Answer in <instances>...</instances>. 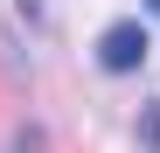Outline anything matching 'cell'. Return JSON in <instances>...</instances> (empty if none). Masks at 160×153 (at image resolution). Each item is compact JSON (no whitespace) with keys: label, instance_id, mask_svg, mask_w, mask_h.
Returning a JSON list of instances; mask_svg holds the SVG:
<instances>
[{"label":"cell","instance_id":"obj_2","mask_svg":"<svg viewBox=\"0 0 160 153\" xmlns=\"http://www.w3.org/2000/svg\"><path fill=\"white\" fill-rule=\"evenodd\" d=\"M139 139H146V146H160V111H146V118H139Z\"/></svg>","mask_w":160,"mask_h":153},{"label":"cell","instance_id":"obj_1","mask_svg":"<svg viewBox=\"0 0 160 153\" xmlns=\"http://www.w3.org/2000/svg\"><path fill=\"white\" fill-rule=\"evenodd\" d=\"M98 63L118 70V76L139 70V63H146V28H139V21H112V28L98 35Z\"/></svg>","mask_w":160,"mask_h":153},{"label":"cell","instance_id":"obj_3","mask_svg":"<svg viewBox=\"0 0 160 153\" xmlns=\"http://www.w3.org/2000/svg\"><path fill=\"white\" fill-rule=\"evenodd\" d=\"M146 14H153V21H160V0H146Z\"/></svg>","mask_w":160,"mask_h":153}]
</instances>
